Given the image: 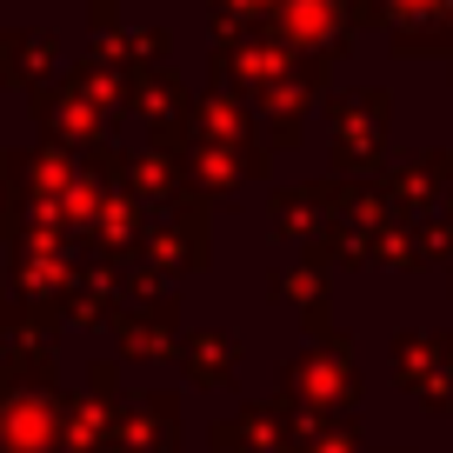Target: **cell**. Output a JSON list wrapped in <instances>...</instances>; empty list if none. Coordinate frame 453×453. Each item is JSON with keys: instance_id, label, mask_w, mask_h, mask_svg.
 I'll list each match as a JSON object with an SVG mask.
<instances>
[{"instance_id": "6da1fadb", "label": "cell", "mask_w": 453, "mask_h": 453, "mask_svg": "<svg viewBox=\"0 0 453 453\" xmlns=\"http://www.w3.org/2000/svg\"><path fill=\"white\" fill-rule=\"evenodd\" d=\"M407 14H453V0H400Z\"/></svg>"}]
</instances>
